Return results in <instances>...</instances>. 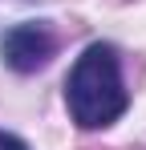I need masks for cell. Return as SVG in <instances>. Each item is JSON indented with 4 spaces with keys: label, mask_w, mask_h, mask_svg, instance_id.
<instances>
[{
    "label": "cell",
    "mask_w": 146,
    "mask_h": 150,
    "mask_svg": "<svg viewBox=\"0 0 146 150\" xmlns=\"http://www.w3.org/2000/svg\"><path fill=\"white\" fill-rule=\"evenodd\" d=\"M65 105H69V118L81 130H101V126L118 122L126 114L130 93H126V81H122L118 49L110 41H94L73 61L69 77H65Z\"/></svg>",
    "instance_id": "obj_1"
},
{
    "label": "cell",
    "mask_w": 146,
    "mask_h": 150,
    "mask_svg": "<svg viewBox=\"0 0 146 150\" xmlns=\"http://www.w3.org/2000/svg\"><path fill=\"white\" fill-rule=\"evenodd\" d=\"M0 53H4V65L16 69V73H37L45 69L49 57L57 53V33L45 25V21H24V25H12L0 41Z\"/></svg>",
    "instance_id": "obj_2"
},
{
    "label": "cell",
    "mask_w": 146,
    "mask_h": 150,
    "mask_svg": "<svg viewBox=\"0 0 146 150\" xmlns=\"http://www.w3.org/2000/svg\"><path fill=\"white\" fill-rule=\"evenodd\" d=\"M0 150H28V142H21L16 134H4L0 130Z\"/></svg>",
    "instance_id": "obj_3"
}]
</instances>
